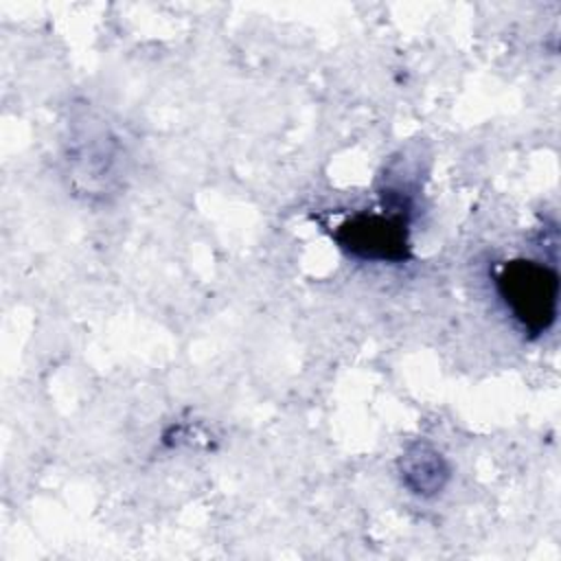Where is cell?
I'll list each match as a JSON object with an SVG mask.
<instances>
[{
	"mask_svg": "<svg viewBox=\"0 0 561 561\" xmlns=\"http://www.w3.org/2000/svg\"><path fill=\"white\" fill-rule=\"evenodd\" d=\"M495 283L500 298L524 331L539 335L554 322L559 278L552 267L530 259L506 261Z\"/></svg>",
	"mask_w": 561,
	"mask_h": 561,
	"instance_id": "6da1fadb",
	"label": "cell"
},
{
	"mask_svg": "<svg viewBox=\"0 0 561 561\" xmlns=\"http://www.w3.org/2000/svg\"><path fill=\"white\" fill-rule=\"evenodd\" d=\"M335 239L355 256L401 261L408 250V219L405 213H359L337 228Z\"/></svg>",
	"mask_w": 561,
	"mask_h": 561,
	"instance_id": "7a4b0ae2",
	"label": "cell"
}]
</instances>
